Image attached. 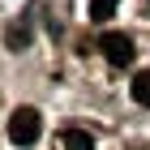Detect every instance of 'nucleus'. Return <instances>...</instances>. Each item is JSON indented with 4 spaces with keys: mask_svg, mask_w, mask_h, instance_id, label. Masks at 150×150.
<instances>
[{
    "mask_svg": "<svg viewBox=\"0 0 150 150\" xmlns=\"http://www.w3.org/2000/svg\"><path fill=\"white\" fill-rule=\"evenodd\" d=\"M39 133H43V116H39L35 107H17V112L9 116V142L13 146H35Z\"/></svg>",
    "mask_w": 150,
    "mask_h": 150,
    "instance_id": "nucleus-1",
    "label": "nucleus"
},
{
    "mask_svg": "<svg viewBox=\"0 0 150 150\" xmlns=\"http://www.w3.org/2000/svg\"><path fill=\"white\" fill-rule=\"evenodd\" d=\"M60 146L64 150H94V137L86 129H64V133H60Z\"/></svg>",
    "mask_w": 150,
    "mask_h": 150,
    "instance_id": "nucleus-3",
    "label": "nucleus"
},
{
    "mask_svg": "<svg viewBox=\"0 0 150 150\" xmlns=\"http://www.w3.org/2000/svg\"><path fill=\"white\" fill-rule=\"evenodd\" d=\"M129 90H133V103H142V107H150V69H146V73H137V77H133V86H129Z\"/></svg>",
    "mask_w": 150,
    "mask_h": 150,
    "instance_id": "nucleus-4",
    "label": "nucleus"
},
{
    "mask_svg": "<svg viewBox=\"0 0 150 150\" xmlns=\"http://www.w3.org/2000/svg\"><path fill=\"white\" fill-rule=\"evenodd\" d=\"M4 39H9V47H13V52H22V47L30 43V30H26V26H17V22H13L9 30H4Z\"/></svg>",
    "mask_w": 150,
    "mask_h": 150,
    "instance_id": "nucleus-6",
    "label": "nucleus"
},
{
    "mask_svg": "<svg viewBox=\"0 0 150 150\" xmlns=\"http://www.w3.org/2000/svg\"><path fill=\"white\" fill-rule=\"evenodd\" d=\"M120 0H90V22H107Z\"/></svg>",
    "mask_w": 150,
    "mask_h": 150,
    "instance_id": "nucleus-5",
    "label": "nucleus"
},
{
    "mask_svg": "<svg viewBox=\"0 0 150 150\" xmlns=\"http://www.w3.org/2000/svg\"><path fill=\"white\" fill-rule=\"evenodd\" d=\"M99 52H103V60H107V64H116V69L133 64V39L120 35V30H107V35L99 39Z\"/></svg>",
    "mask_w": 150,
    "mask_h": 150,
    "instance_id": "nucleus-2",
    "label": "nucleus"
}]
</instances>
